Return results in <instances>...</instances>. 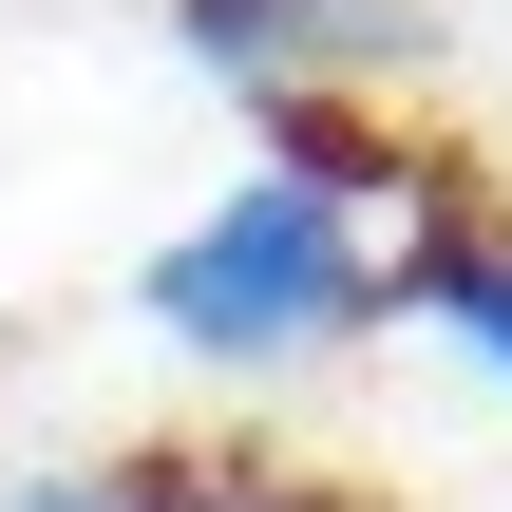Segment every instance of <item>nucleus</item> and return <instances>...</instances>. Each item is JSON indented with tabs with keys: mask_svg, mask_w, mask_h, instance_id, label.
Segmentation results:
<instances>
[{
	"mask_svg": "<svg viewBox=\"0 0 512 512\" xmlns=\"http://www.w3.org/2000/svg\"><path fill=\"white\" fill-rule=\"evenodd\" d=\"M380 323H437V342H475L512 380V209L475 171H418V209H399V247H380Z\"/></svg>",
	"mask_w": 512,
	"mask_h": 512,
	"instance_id": "obj_3",
	"label": "nucleus"
},
{
	"mask_svg": "<svg viewBox=\"0 0 512 512\" xmlns=\"http://www.w3.org/2000/svg\"><path fill=\"white\" fill-rule=\"evenodd\" d=\"M0 512H133V494H114V475H76V494H0Z\"/></svg>",
	"mask_w": 512,
	"mask_h": 512,
	"instance_id": "obj_4",
	"label": "nucleus"
},
{
	"mask_svg": "<svg viewBox=\"0 0 512 512\" xmlns=\"http://www.w3.org/2000/svg\"><path fill=\"white\" fill-rule=\"evenodd\" d=\"M171 38H190L247 114H285V95H380V76L437 57L418 0H171Z\"/></svg>",
	"mask_w": 512,
	"mask_h": 512,
	"instance_id": "obj_2",
	"label": "nucleus"
},
{
	"mask_svg": "<svg viewBox=\"0 0 512 512\" xmlns=\"http://www.w3.org/2000/svg\"><path fill=\"white\" fill-rule=\"evenodd\" d=\"M152 323H171L190 361H228V380L361 342V323H380V228H361V190H323V171L209 190V209L152 247Z\"/></svg>",
	"mask_w": 512,
	"mask_h": 512,
	"instance_id": "obj_1",
	"label": "nucleus"
}]
</instances>
